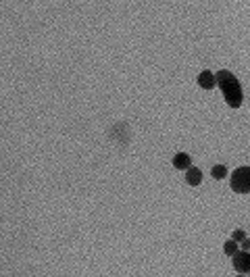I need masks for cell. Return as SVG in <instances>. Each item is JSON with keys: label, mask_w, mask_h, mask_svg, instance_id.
Returning a JSON list of instances; mask_svg holds the SVG:
<instances>
[{"label": "cell", "mask_w": 250, "mask_h": 277, "mask_svg": "<svg viewBox=\"0 0 250 277\" xmlns=\"http://www.w3.org/2000/svg\"><path fill=\"white\" fill-rule=\"evenodd\" d=\"M173 167L186 171L188 167H192V157L188 155V152H177V155L173 157Z\"/></svg>", "instance_id": "5"}, {"label": "cell", "mask_w": 250, "mask_h": 277, "mask_svg": "<svg viewBox=\"0 0 250 277\" xmlns=\"http://www.w3.org/2000/svg\"><path fill=\"white\" fill-rule=\"evenodd\" d=\"M198 86H200L202 90H213V88L217 86V75L211 73V71H202V73L198 75Z\"/></svg>", "instance_id": "4"}, {"label": "cell", "mask_w": 250, "mask_h": 277, "mask_svg": "<svg viewBox=\"0 0 250 277\" xmlns=\"http://www.w3.org/2000/svg\"><path fill=\"white\" fill-rule=\"evenodd\" d=\"M233 260V269L238 271V273H250V250H240L235 252L233 256H231Z\"/></svg>", "instance_id": "3"}, {"label": "cell", "mask_w": 250, "mask_h": 277, "mask_svg": "<svg viewBox=\"0 0 250 277\" xmlns=\"http://www.w3.org/2000/svg\"><path fill=\"white\" fill-rule=\"evenodd\" d=\"M240 248H242V250H250V240L246 238L244 242H240Z\"/></svg>", "instance_id": "10"}, {"label": "cell", "mask_w": 250, "mask_h": 277, "mask_svg": "<svg viewBox=\"0 0 250 277\" xmlns=\"http://www.w3.org/2000/svg\"><path fill=\"white\" fill-rule=\"evenodd\" d=\"M231 238H233L235 242H244V240H246V231H244V229H233V231H231Z\"/></svg>", "instance_id": "9"}, {"label": "cell", "mask_w": 250, "mask_h": 277, "mask_svg": "<svg viewBox=\"0 0 250 277\" xmlns=\"http://www.w3.org/2000/svg\"><path fill=\"white\" fill-rule=\"evenodd\" d=\"M229 186L235 194H250V167L235 169L229 177Z\"/></svg>", "instance_id": "2"}, {"label": "cell", "mask_w": 250, "mask_h": 277, "mask_svg": "<svg viewBox=\"0 0 250 277\" xmlns=\"http://www.w3.org/2000/svg\"><path fill=\"white\" fill-rule=\"evenodd\" d=\"M211 175L215 179H225L227 177V167H225V165H215V167L211 169Z\"/></svg>", "instance_id": "8"}, {"label": "cell", "mask_w": 250, "mask_h": 277, "mask_svg": "<svg viewBox=\"0 0 250 277\" xmlns=\"http://www.w3.org/2000/svg\"><path fill=\"white\" fill-rule=\"evenodd\" d=\"M186 184L188 186H200L202 184V171L198 167H188L186 169Z\"/></svg>", "instance_id": "6"}, {"label": "cell", "mask_w": 250, "mask_h": 277, "mask_svg": "<svg viewBox=\"0 0 250 277\" xmlns=\"http://www.w3.org/2000/svg\"><path fill=\"white\" fill-rule=\"evenodd\" d=\"M238 250H240V242H235L233 238H229V240L223 244V252H225L227 256H233Z\"/></svg>", "instance_id": "7"}, {"label": "cell", "mask_w": 250, "mask_h": 277, "mask_svg": "<svg viewBox=\"0 0 250 277\" xmlns=\"http://www.w3.org/2000/svg\"><path fill=\"white\" fill-rule=\"evenodd\" d=\"M215 75H217V86H219L221 94H223L227 106L240 108L242 106V100H244L240 79L235 77L231 71H227V69H221V71H217Z\"/></svg>", "instance_id": "1"}]
</instances>
